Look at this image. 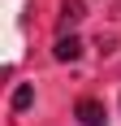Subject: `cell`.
I'll list each match as a JSON object with an SVG mask.
<instances>
[{"label": "cell", "instance_id": "1", "mask_svg": "<svg viewBox=\"0 0 121 126\" xmlns=\"http://www.w3.org/2000/svg\"><path fill=\"white\" fill-rule=\"evenodd\" d=\"M73 113H78V122H82V126H104V117H108L99 100H78Z\"/></svg>", "mask_w": 121, "mask_h": 126}, {"label": "cell", "instance_id": "2", "mask_svg": "<svg viewBox=\"0 0 121 126\" xmlns=\"http://www.w3.org/2000/svg\"><path fill=\"white\" fill-rule=\"evenodd\" d=\"M82 17H86L82 0H60V31H69V26H78Z\"/></svg>", "mask_w": 121, "mask_h": 126}, {"label": "cell", "instance_id": "3", "mask_svg": "<svg viewBox=\"0 0 121 126\" xmlns=\"http://www.w3.org/2000/svg\"><path fill=\"white\" fill-rule=\"evenodd\" d=\"M52 52H56V61H78V57H82V39H73V35H60Z\"/></svg>", "mask_w": 121, "mask_h": 126}, {"label": "cell", "instance_id": "4", "mask_svg": "<svg viewBox=\"0 0 121 126\" xmlns=\"http://www.w3.org/2000/svg\"><path fill=\"white\" fill-rule=\"evenodd\" d=\"M30 100H35V91H30V87H17V91H13V109H17V113L30 109Z\"/></svg>", "mask_w": 121, "mask_h": 126}]
</instances>
